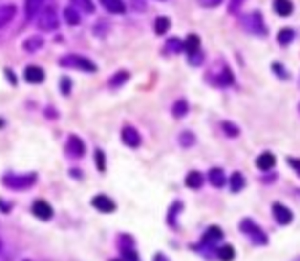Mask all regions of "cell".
<instances>
[{
  "mask_svg": "<svg viewBox=\"0 0 300 261\" xmlns=\"http://www.w3.org/2000/svg\"><path fill=\"white\" fill-rule=\"evenodd\" d=\"M60 63L64 67H74V70H82V72H96V63L88 60V58H82V55H64L60 60Z\"/></svg>",
  "mask_w": 300,
  "mask_h": 261,
  "instance_id": "6da1fadb",
  "label": "cell"
},
{
  "mask_svg": "<svg viewBox=\"0 0 300 261\" xmlns=\"http://www.w3.org/2000/svg\"><path fill=\"white\" fill-rule=\"evenodd\" d=\"M4 186L10 190H27L37 181L35 174H25V176H4Z\"/></svg>",
  "mask_w": 300,
  "mask_h": 261,
  "instance_id": "7a4b0ae2",
  "label": "cell"
},
{
  "mask_svg": "<svg viewBox=\"0 0 300 261\" xmlns=\"http://www.w3.org/2000/svg\"><path fill=\"white\" fill-rule=\"evenodd\" d=\"M37 25L41 31H55L57 27H60V19H57V13L55 8L47 6L41 10V15L37 17Z\"/></svg>",
  "mask_w": 300,
  "mask_h": 261,
  "instance_id": "3957f363",
  "label": "cell"
},
{
  "mask_svg": "<svg viewBox=\"0 0 300 261\" xmlns=\"http://www.w3.org/2000/svg\"><path fill=\"white\" fill-rule=\"evenodd\" d=\"M241 231H243L256 245H265V243H268V237H265V233L253 221H249V219H245L243 222H241Z\"/></svg>",
  "mask_w": 300,
  "mask_h": 261,
  "instance_id": "277c9868",
  "label": "cell"
},
{
  "mask_svg": "<svg viewBox=\"0 0 300 261\" xmlns=\"http://www.w3.org/2000/svg\"><path fill=\"white\" fill-rule=\"evenodd\" d=\"M243 25L249 33H257V35H265V25H263V19L261 13H251L243 19Z\"/></svg>",
  "mask_w": 300,
  "mask_h": 261,
  "instance_id": "5b68a950",
  "label": "cell"
},
{
  "mask_svg": "<svg viewBox=\"0 0 300 261\" xmlns=\"http://www.w3.org/2000/svg\"><path fill=\"white\" fill-rule=\"evenodd\" d=\"M65 153L67 155H72V157H82L84 153H86V145H84V141L80 139V137H76V135H72V137H67V143H65Z\"/></svg>",
  "mask_w": 300,
  "mask_h": 261,
  "instance_id": "8992f818",
  "label": "cell"
},
{
  "mask_svg": "<svg viewBox=\"0 0 300 261\" xmlns=\"http://www.w3.org/2000/svg\"><path fill=\"white\" fill-rule=\"evenodd\" d=\"M31 210H33V214H35L37 219H41V221H49V219H53V208L49 206L45 200H37V202H33V206H31Z\"/></svg>",
  "mask_w": 300,
  "mask_h": 261,
  "instance_id": "52a82bcc",
  "label": "cell"
},
{
  "mask_svg": "<svg viewBox=\"0 0 300 261\" xmlns=\"http://www.w3.org/2000/svg\"><path fill=\"white\" fill-rule=\"evenodd\" d=\"M272 210H274V219L278 221V224H290L292 222V210L288 206H284V204L276 202L272 206Z\"/></svg>",
  "mask_w": 300,
  "mask_h": 261,
  "instance_id": "ba28073f",
  "label": "cell"
},
{
  "mask_svg": "<svg viewBox=\"0 0 300 261\" xmlns=\"http://www.w3.org/2000/svg\"><path fill=\"white\" fill-rule=\"evenodd\" d=\"M121 139H123V143L127 147H133V149L141 145V135L137 133V129H133V127H125L123 133H121Z\"/></svg>",
  "mask_w": 300,
  "mask_h": 261,
  "instance_id": "9c48e42d",
  "label": "cell"
},
{
  "mask_svg": "<svg viewBox=\"0 0 300 261\" xmlns=\"http://www.w3.org/2000/svg\"><path fill=\"white\" fill-rule=\"evenodd\" d=\"M92 206H94L96 210H100V212H112L114 208H117V204H114L108 196L98 194V196L92 198Z\"/></svg>",
  "mask_w": 300,
  "mask_h": 261,
  "instance_id": "30bf717a",
  "label": "cell"
},
{
  "mask_svg": "<svg viewBox=\"0 0 300 261\" xmlns=\"http://www.w3.org/2000/svg\"><path fill=\"white\" fill-rule=\"evenodd\" d=\"M25 80L29 84H41L45 80V72L41 70L39 65H29L25 70Z\"/></svg>",
  "mask_w": 300,
  "mask_h": 261,
  "instance_id": "8fae6325",
  "label": "cell"
},
{
  "mask_svg": "<svg viewBox=\"0 0 300 261\" xmlns=\"http://www.w3.org/2000/svg\"><path fill=\"white\" fill-rule=\"evenodd\" d=\"M182 47H184V51L188 53V58H190V55L200 53V37L198 35H188Z\"/></svg>",
  "mask_w": 300,
  "mask_h": 261,
  "instance_id": "7c38bea8",
  "label": "cell"
},
{
  "mask_svg": "<svg viewBox=\"0 0 300 261\" xmlns=\"http://www.w3.org/2000/svg\"><path fill=\"white\" fill-rule=\"evenodd\" d=\"M17 15V8L13 4H4V6H0V29H4L10 20L15 19Z\"/></svg>",
  "mask_w": 300,
  "mask_h": 261,
  "instance_id": "4fadbf2b",
  "label": "cell"
},
{
  "mask_svg": "<svg viewBox=\"0 0 300 261\" xmlns=\"http://www.w3.org/2000/svg\"><path fill=\"white\" fill-rule=\"evenodd\" d=\"M276 165V155L270 153V151H263L259 157H257V167L261 169V172H268V169H272Z\"/></svg>",
  "mask_w": 300,
  "mask_h": 261,
  "instance_id": "5bb4252c",
  "label": "cell"
},
{
  "mask_svg": "<svg viewBox=\"0 0 300 261\" xmlns=\"http://www.w3.org/2000/svg\"><path fill=\"white\" fill-rule=\"evenodd\" d=\"M274 10L280 17H288V15H292L294 4L290 2V0H274Z\"/></svg>",
  "mask_w": 300,
  "mask_h": 261,
  "instance_id": "9a60e30c",
  "label": "cell"
},
{
  "mask_svg": "<svg viewBox=\"0 0 300 261\" xmlns=\"http://www.w3.org/2000/svg\"><path fill=\"white\" fill-rule=\"evenodd\" d=\"M209 181L214 186V188H221L225 181H227V178H225V172L221 167H213L211 172H209Z\"/></svg>",
  "mask_w": 300,
  "mask_h": 261,
  "instance_id": "2e32d148",
  "label": "cell"
},
{
  "mask_svg": "<svg viewBox=\"0 0 300 261\" xmlns=\"http://www.w3.org/2000/svg\"><path fill=\"white\" fill-rule=\"evenodd\" d=\"M41 47H43V37H39V35H33V37H29L25 43H22V49H25L27 53H35Z\"/></svg>",
  "mask_w": 300,
  "mask_h": 261,
  "instance_id": "e0dca14e",
  "label": "cell"
},
{
  "mask_svg": "<svg viewBox=\"0 0 300 261\" xmlns=\"http://www.w3.org/2000/svg\"><path fill=\"white\" fill-rule=\"evenodd\" d=\"M45 0H25V13H27V19L31 20L33 17L39 15V10L43 6Z\"/></svg>",
  "mask_w": 300,
  "mask_h": 261,
  "instance_id": "ac0fdd59",
  "label": "cell"
},
{
  "mask_svg": "<svg viewBox=\"0 0 300 261\" xmlns=\"http://www.w3.org/2000/svg\"><path fill=\"white\" fill-rule=\"evenodd\" d=\"M216 257L221 261H233L235 259V249L233 245H221L216 249Z\"/></svg>",
  "mask_w": 300,
  "mask_h": 261,
  "instance_id": "d6986e66",
  "label": "cell"
},
{
  "mask_svg": "<svg viewBox=\"0 0 300 261\" xmlns=\"http://www.w3.org/2000/svg\"><path fill=\"white\" fill-rule=\"evenodd\" d=\"M204 184V176L200 174V172H190L188 176H186V186L188 188H200Z\"/></svg>",
  "mask_w": 300,
  "mask_h": 261,
  "instance_id": "ffe728a7",
  "label": "cell"
},
{
  "mask_svg": "<svg viewBox=\"0 0 300 261\" xmlns=\"http://www.w3.org/2000/svg\"><path fill=\"white\" fill-rule=\"evenodd\" d=\"M218 239H223V231L218 229V226H209L204 237H202L204 243H213V241H218Z\"/></svg>",
  "mask_w": 300,
  "mask_h": 261,
  "instance_id": "44dd1931",
  "label": "cell"
},
{
  "mask_svg": "<svg viewBox=\"0 0 300 261\" xmlns=\"http://www.w3.org/2000/svg\"><path fill=\"white\" fill-rule=\"evenodd\" d=\"M100 2L105 4V8L110 10V13H117V15L125 13V2L123 0H100Z\"/></svg>",
  "mask_w": 300,
  "mask_h": 261,
  "instance_id": "7402d4cb",
  "label": "cell"
},
{
  "mask_svg": "<svg viewBox=\"0 0 300 261\" xmlns=\"http://www.w3.org/2000/svg\"><path fill=\"white\" fill-rule=\"evenodd\" d=\"M235 80H233V74H231V70L223 63V70H221V74H218V78H216V84L218 86H231Z\"/></svg>",
  "mask_w": 300,
  "mask_h": 261,
  "instance_id": "603a6c76",
  "label": "cell"
},
{
  "mask_svg": "<svg viewBox=\"0 0 300 261\" xmlns=\"http://www.w3.org/2000/svg\"><path fill=\"white\" fill-rule=\"evenodd\" d=\"M171 112H174V117H178V119L186 117V115H188V102L184 100V98H180L178 102H174V106H171Z\"/></svg>",
  "mask_w": 300,
  "mask_h": 261,
  "instance_id": "cb8c5ba5",
  "label": "cell"
},
{
  "mask_svg": "<svg viewBox=\"0 0 300 261\" xmlns=\"http://www.w3.org/2000/svg\"><path fill=\"white\" fill-rule=\"evenodd\" d=\"M170 25H171V22H170L168 17H157L153 27H155V33H157V35H166L168 29H170Z\"/></svg>",
  "mask_w": 300,
  "mask_h": 261,
  "instance_id": "d4e9b609",
  "label": "cell"
},
{
  "mask_svg": "<svg viewBox=\"0 0 300 261\" xmlns=\"http://www.w3.org/2000/svg\"><path fill=\"white\" fill-rule=\"evenodd\" d=\"M243 188H245V178H243V174L235 172L233 176H231V190L239 192V190H243Z\"/></svg>",
  "mask_w": 300,
  "mask_h": 261,
  "instance_id": "484cf974",
  "label": "cell"
},
{
  "mask_svg": "<svg viewBox=\"0 0 300 261\" xmlns=\"http://www.w3.org/2000/svg\"><path fill=\"white\" fill-rule=\"evenodd\" d=\"M64 19H65L67 25H80V15H78V10H74L72 6L64 10Z\"/></svg>",
  "mask_w": 300,
  "mask_h": 261,
  "instance_id": "4316f807",
  "label": "cell"
},
{
  "mask_svg": "<svg viewBox=\"0 0 300 261\" xmlns=\"http://www.w3.org/2000/svg\"><path fill=\"white\" fill-rule=\"evenodd\" d=\"M292 39H294V31H292V29H282V31L278 33V43H280V45L292 43Z\"/></svg>",
  "mask_w": 300,
  "mask_h": 261,
  "instance_id": "83f0119b",
  "label": "cell"
},
{
  "mask_svg": "<svg viewBox=\"0 0 300 261\" xmlns=\"http://www.w3.org/2000/svg\"><path fill=\"white\" fill-rule=\"evenodd\" d=\"M127 80H129V74H127V72H119L117 76L110 78V88H119V86H123Z\"/></svg>",
  "mask_w": 300,
  "mask_h": 261,
  "instance_id": "f1b7e54d",
  "label": "cell"
},
{
  "mask_svg": "<svg viewBox=\"0 0 300 261\" xmlns=\"http://www.w3.org/2000/svg\"><path fill=\"white\" fill-rule=\"evenodd\" d=\"M221 127H223V131H225V135H229V137H239V127H237V124H233V122H223L221 124Z\"/></svg>",
  "mask_w": 300,
  "mask_h": 261,
  "instance_id": "f546056e",
  "label": "cell"
},
{
  "mask_svg": "<svg viewBox=\"0 0 300 261\" xmlns=\"http://www.w3.org/2000/svg\"><path fill=\"white\" fill-rule=\"evenodd\" d=\"M166 47H168V51H170V53H180V51L184 49V47H182V41H180V39H170Z\"/></svg>",
  "mask_w": 300,
  "mask_h": 261,
  "instance_id": "4dcf8cb0",
  "label": "cell"
},
{
  "mask_svg": "<svg viewBox=\"0 0 300 261\" xmlns=\"http://www.w3.org/2000/svg\"><path fill=\"white\" fill-rule=\"evenodd\" d=\"M74 4L82 8L84 13H94V4H92V0H74Z\"/></svg>",
  "mask_w": 300,
  "mask_h": 261,
  "instance_id": "1f68e13d",
  "label": "cell"
},
{
  "mask_svg": "<svg viewBox=\"0 0 300 261\" xmlns=\"http://www.w3.org/2000/svg\"><path fill=\"white\" fill-rule=\"evenodd\" d=\"M194 135L190 133V131H186V133H182V137H180V143H182V147H190V145H194Z\"/></svg>",
  "mask_w": 300,
  "mask_h": 261,
  "instance_id": "d6a6232c",
  "label": "cell"
},
{
  "mask_svg": "<svg viewBox=\"0 0 300 261\" xmlns=\"http://www.w3.org/2000/svg\"><path fill=\"white\" fill-rule=\"evenodd\" d=\"M123 257L127 261H139V255H137L131 247H123Z\"/></svg>",
  "mask_w": 300,
  "mask_h": 261,
  "instance_id": "836d02e7",
  "label": "cell"
},
{
  "mask_svg": "<svg viewBox=\"0 0 300 261\" xmlns=\"http://www.w3.org/2000/svg\"><path fill=\"white\" fill-rule=\"evenodd\" d=\"M96 167L100 169V172H105V169H107V163H105V153H102L100 149H96Z\"/></svg>",
  "mask_w": 300,
  "mask_h": 261,
  "instance_id": "e575fe53",
  "label": "cell"
},
{
  "mask_svg": "<svg viewBox=\"0 0 300 261\" xmlns=\"http://www.w3.org/2000/svg\"><path fill=\"white\" fill-rule=\"evenodd\" d=\"M288 163H290V167L300 176V160H296V157H288Z\"/></svg>",
  "mask_w": 300,
  "mask_h": 261,
  "instance_id": "d590c367",
  "label": "cell"
},
{
  "mask_svg": "<svg viewBox=\"0 0 300 261\" xmlns=\"http://www.w3.org/2000/svg\"><path fill=\"white\" fill-rule=\"evenodd\" d=\"M223 0H200V4L202 6H206V8H214V6H218Z\"/></svg>",
  "mask_w": 300,
  "mask_h": 261,
  "instance_id": "8d00e7d4",
  "label": "cell"
},
{
  "mask_svg": "<svg viewBox=\"0 0 300 261\" xmlns=\"http://www.w3.org/2000/svg\"><path fill=\"white\" fill-rule=\"evenodd\" d=\"M72 90V84H70V80H67V78H62V92L64 94H67Z\"/></svg>",
  "mask_w": 300,
  "mask_h": 261,
  "instance_id": "74e56055",
  "label": "cell"
},
{
  "mask_svg": "<svg viewBox=\"0 0 300 261\" xmlns=\"http://www.w3.org/2000/svg\"><path fill=\"white\" fill-rule=\"evenodd\" d=\"M272 67H274V70H276V72H278V74H280L282 78H288V74H286V72L282 70V63H274Z\"/></svg>",
  "mask_w": 300,
  "mask_h": 261,
  "instance_id": "f35d334b",
  "label": "cell"
},
{
  "mask_svg": "<svg viewBox=\"0 0 300 261\" xmlns=\"http://www.w3.org/2000/svg\"><path fill=\"white\" fill-rule=\"evenodd\" d=\"M0 210H2V212H8V210H10V204H8V202H2V200H0Z\"/></svg>",
  "mask_w": 300,
  "mask_h": 261,
  "instance_id": "ab89813d",
  "label": "cell"
},
{
  "mask_svg": "<svg viewBox=\"0 0 300 261\" xmlns=\"http://www.w3.org/2000/svg\"><path fill=\"white\" fill-rule=\"evenodd\" d=\"M153 261H170V259H168V257H166L164 253H157V255L153 257Z\"/></svg>",
  "mask_w": 300,
  "mask_h": 261,
  "instance_id": "60d3db41",
  "label": "cell"
},
{
  "mask_svg": "<svg viewBox=\"0 0 300 261\" xmlns=\"http://www.w3.org/2000/svg\"><path fill=\"white\" fill-rule=\"evenodd\" d=\"M241 2H245V0H231V10H235L237 4H241Z\"/></svg>",
  "mask_w": 300,
  "mask_h": 261,
  "instance_id": "b9f144b4",
  "label": "cell"
},
{
  "mask_svg": "<svg viewBox=\"0 0 300 261\" xmlns=\"http://www.w3.org/2000/svg\"><path fill=\"white\" fill-rule=\"evenodd\" d=\"M2 249H4V243H2V241H0V253H2Z\"/></svg>",
  "mask_w": 300,
  "mask_h": 261,
  "instance_id": "7bdbcfd3",
  "label": "cell"
},
{
  "mask_svg": "<svg viewBox=\"0 0 300 261\" xmlns=\"http://www.w3.org/2000/svg\"><path fill=\"white\" fill-rule=\"evenodd\" d=\"M22 261H31V259H22Z\"/></svg>",
  "mask_w": 300,
  "mask_h": 261,
  "instance_id": "ee69618b",
  "label": "cell"
},
{
  "mask_svg": "<svg viewBox=\"0 0 300 261\" xmlns=\"http://www.w3.org/2000/svg\"><path fill=\"white\" fill-rule=\"evenodd\" d=\"M112 261H119V259H112Z\"/></svg>",
  "mask_w": 300,
  "mask_h": 261,
  "instance_id": "f6af8a7d",
  "label": "cell"
},
{
  "mask_svg": "<svg viewBox=\"0 0 300 261\" xmlns=\"http://www.w3.org/2000/svg\"><path fill=\"white\" fill-rule=\"evenodd\" d=\"M298 108H300V106H298Z\"/></svg>",
  "mask_w": 300,
  "mask_h": 261,
  "instance_id": "bcb514c9",
  "label": "cell"
}]
</instances>
